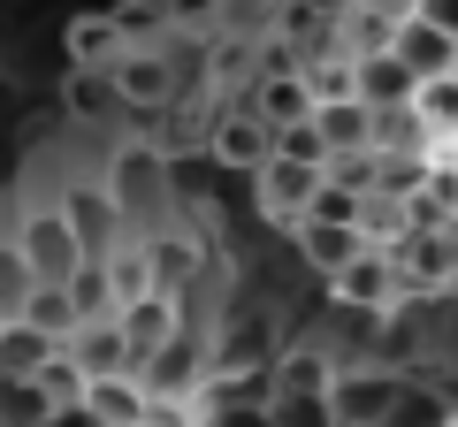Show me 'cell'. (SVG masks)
Here are the masks:
<instances>
[{
  "mask_svg": "<svg viewBox=\"0 0 458 427\" xmlns=\"http://www.w3.org/2000/svg\"><path fill=\"white\" fill-rule=\"evenodd\" d=\"M99 183H107V198H114V214H123V230H131V237L161 230L168 214H176L168 153H153V146H123V153H114V168H107Z\"/></svg>",
  "mask_w": 458,
  "mask_h": 427,
  "instance_id": "cell-1",
  "label": "cell"
},
{
  "mask_svg": "<svg viewBox=\"0 0 458 427\" xmlns=\"http://www.w3.org/2000/svg\"><path fill=\"white\" fill-rule=\"evenodd\" d=\"M397 412H405V374L397 366H336L321 389L328 427H397Z\"/></svg>",
  "mask_w": 458,
  "mask_h": 427,
  "instance_id": "cell-2",
  "label": "cell"
},
{
  "mask_svg": "<svg viewBox=\"0 0 458 427\" xmlns=\"http://www.w3.org/2000/svg\"><path fill=\"white\" fill-rule=\"evenodd\" d=\"M16 260H23V275H31V282H69V275L84 267V245H77L69 214L54 206V198L23 206V222H16Z\"/></svg>",
  "mask_w": 458,
  "mask_h": 427,
  "instance_id": "cell-3",
  "label": "cell"
},
{
  "mask_svg": "<svg viewBox=\"0 0 458 427\" xmlns=\"http://www.w3.org/2000/svg\"><path fill=\"white\" fill-rule=\"evenodd\" d=\"M107 84H114V99H123V115H168L176 92H183L168 46H123L107 62Z\"/></svg>",
  "mask_w": 458,
  "mask_h": 427,
  "instance_id": "cell-4",
  "label": "cell"
},
{
  "mask_svg": "<svg viewBox=\"0 0 458 427\" xmlns=\"http://www.w3.org/2000/svg\"><path fill=\"white\" fill-rule=\"evenodd\" d=\"M62 77H69L62 23H8V46H0V84H16V92H54Z\"/></svg>",
  "mask_w": 458,
  "mask_h": 427,
  "instance_id": "cell-5",
  "label": "cell"
},
{
  "mask_svg": "<svg viewBox=\"0 0 458 427\" xmlns=\"http://www.w3.org/2000/svg\"><path fill=\"white\" fill-rule=\"evenodd\" d=\"M328 374H336V359H328L321 344H276V359H267V405L276 412H321V389H328Z\"/></svg>",
  "mask_w": 458,
  "mask_h": 427,
  "instance_id": "cell-6",
  "label": "cell"
},
{
  "mask_svg": "<svg viewBox=\"0 0 458 427\" xmlns=\"http://www.w3.org/2000/svg\"><path fill=\"white\" fill-rule=\"evenodd\" d=\"M321 282H328V297L352 306V313H390L397 297H405L397 290V252H375V245H360L336 275H321Z\"/></svg>",
  "mask_w": 458,
  "mask_h": 427,
  "instance_id": "cell-7",
  "label": "cell"
},
{
  "mask_svg": "<svg viewBox=\"0 0 458 427\" xmlns=\"http://www.w3.org/2000/svg\"><path fill=\"white\" fill-rule=\"evenodd\" d=\"M138 381H146V397H191L199 381H207V336L183 321L176 336H161V344L138 359Z\"/></svg>",
  "mask_w": 458,
  "mask_h": 427,
  "instance_id": "cell-8",
  "label": "cell"
},
{
  "mask_svg": "<svg viewBox=\"0 0 458 427\" xmlns=\"http://www.w3.org/2000/svg\"><path fill=\"white\" fill-rule=\"evenodd\" d=\"M267 153H276V130L252 115L245 99H229L222 115L207 122V161H214V168H229V176H252Z\"/></svg>",
  "mask_w": 458,
  "mask_h": 427,
  "instance_id": "cell-9",
  "label": "cell"
},
{
  "mask_svg": "<svg viewBox=\"0 0 458 427\" xmlns=\"http://www.w3.org/2000/svg\"><path fill=\"white\" fill-rule=\"evenodd\" d=\"M54 206L69 214V230H77L84 260H99V252H114L123 237H131V230H123V214H114V198H107V183H99V176H69Z\"/></svg>",
  "mask_w": 458,
  "mask_h": 427,
  "instance_id": "cell-10",
  "label": "cell"
},
{
  "mask_svg": "<svg viewBox=\"0 0 458 427\" xmlns=\"http://www.w3.org/2000/svg\"><path fill=\"white\" fill-rule=\"evenodd\" d=\"M313 183H321V168H313V161H291V153H267V161L252 168V198H260V222H267V230H291L298 214H306Z\"/></svg>",
  "mask_w": 458,
  "mask_h": 427,
  "instance_id": "cell-11",
  "label": "cell"
},
{
  "mask_svg": "<svg viewBox=\"0 0 458 427\" xmlns=\"http://www.w3.org/2000/svg\"><path fill=\"white\" fill-rule=\"evenodd\" d=\"M146 381L138 366H114V374H84V397H77V420L84 427H146Z\"/></svg>",
  "mask_w": 458,
  "mask_h": 427,
  "instance_id": "cell-12",
  "label": "cell"
},
{
  "mask_svg": "<svg viewBox=\"0 0 458 427\" xmlns=\"http://www.w3.org/2000/svg\"><path fill=\"white\" fill-rule=\"evenodd\" d=\"M123 46H131V38H123L114 8H77V16H62V54H69V69H107Z\"/></svg>",
  "mask_w": 458,
  "mask_h": 427,
  "instance_id": "cell-13",
  "label": "cell"
},
{
  "mask_svg": "<svg viewBox=\"0 0 458 427\" xmlns=\"http://www.w3.org/2000/svg\"><path fill=\"white\" fill-rule=\"evenodd\" d=\"M114 329H123V344H131V366H138L153 344H161V336H176V329H183V297L146 290V297H131V306H114Z\"/></svg>",
  "mask_w": 458,
  "mask_h": 427,
  "instance_id": "cell-14",
  "label": "cell"
},
{
  "mask_svg": "<svg viewBox=\"0 0 458 427\" xmlns=\"http://www.w3.org/2000/svg\"><path fill=\"white\" fill-rule=\"evenodd\" d=\"M390 54L412 69V84H420V77H443V69H451L458 38H451V31H436L428 16H412V8H405V16L390 23Z\"/></svg>",
  "mask_w": 458,
  "mask_h": 427,
  "instance_id": "cell-15",
  "label": "cell"
},
{
  "mask_svg": "<svg viewBox=\"0 0 458 427\" xmlns=\"http://www.w3.org/2000/svg\"><path fill=\"white\" fill-rule=\"evenodd\" d=\"M352 99H360L367 115H382V107H405V99H412V69L397 62L390 46H382V54H352Z\"/></svg>",
  "mask_w": 458,
  "mask_h": 427,
  "instance_id": "cell-16",
  "label": "cell"
},
{
  "mask_svg": "<svg viewBox=\"0 0 458 427\" xmlns=\"http://www.w3.org/2000/svg\"><path fill=\"white\" fill-rule=\"evenodd\" d=\"M138 245H146L153 290L183 297V290H191V282H199V245H191V237H183V230H168V222H161V230H146V237H138Z\"/></svg>",
  "mask_w": 458,
  "mask_h": 427,
  "instance_id": "cell-17",
  "label": "cell"
},
{
  "mask_svg": "<svg viewBox=\"0 0 458 427\" xmlns=\"http://www.w3.org/2000/svg\"><path fill=\"white\" fill-rule=\"evenodd\" d=\"M245 107L267 122V130H283V122H306V115H313V99H306V84H298V69H260V77L245 84Z\"/></svg>",
  "mask_w": 458,
  "mask_h": 427,
  "instance_id": "cell-18",
  "label": "cell"
},
{
  "mask_svg": "<svg viewBox=\"0 0 458 427\" xmlns=\"http://www.w3.org/2000/svg\"><path fill=\"white\" fill-rule=\"evenodd\" d=\"M54 92H62V115H69V122H84V130H99V122H114V115H123V99H114L107 69H69V77L54 84Z\"/></svg>",
  "mask_w": 458,
  "mask_h": 427,
  "instance_id": "cell-19",
  "label": "cell"
},
{
  "mask_svg": "<svg viewBox=\"0 0 458 427\" xmlns=\"http://www.w3.org/2000/svg\"><path fill=\"white\" fill-rule=\"evenodd\" d=\"M62 351L84 366V374H114V366H131V344H123V329H114V313H99V321H77V329L62 336Z\"/></svg>",
  "mask_w": 458,
  "mask_h": 427,
  "instance_id": "cell-20",
  "label": "cell"
},
{
  "mask_svg": "<svg viewBox=\"0 0 458 427\" xmlns=\"http://www.w3.org/2000/svg\"><path fill=\"white\" fill-rule=\"evenodd\" d=\"M352 230H360V245L397 252V245L412 237V214H405V198H397V191H360V214H352Z\"/></svg>",
  "mask_w": 458,
  "mask_h": 427,
  "instance_id": "cell-21",
  "label": "cell"
},
{
  "mask_svg": "<svg viewBox=\"0 0 458 427\" xmlns=\"http://www.w3.org/2000/svg\"><path fill=\"white\" fill-rule=\"evenodd\" d=\"M291 237H298V260H306L313 275H336V267L360 252V230H352V222H291Z\"/></svg>",
  "mask_w": 458,
  "mask_h": 427,
  "instance_id": "cell-22",
  "label": "cell"
},
{
  "mask_svg": "<svg viewBox=\"0 0 458 427\" xmlns=\"http://www.w3.org/2000/svg\"><path fill=\"white\" fill-rule=\"evenodd\" d=\"M8 313H16V321H31V329L47 336V344H62V336L77 329V306H69V290H62V282H23V297H16Z\"/></svg>",
  "mask_w": 458,
  "mask_h": 427,
  "instance_id": "cell-23",
  "label": "cell"
},
{
  "mask_svg": "<svg viewBox=\"0 0 458 427\" xmlns=\"http://www.w3.org/2000/svg\"><path fill=\"white\" fill-rule=\"evenodd\" d=\"M313 130H321L328 153H367V130H375V115H367L360 99H321L313 107Z\"/></svg>",
  "mask_w": 458,
  "mask_h": 427,
  "instance_id": "cell-24",
  "label": "cell"
},
{
  "mask_svg": "<svg viewBox=\"0 0 458 427\" xmlns=\"http://www.w3.org/2000/svg\"><path fill=\"white\" fill-rule=\"evenodd\" d=\"M405 107H412V122H420L428 138L458 130V77H451V69H443V77H420V84H412V99H405Z\"/></svg>",
  "mask_w": 458,
  "mask_h": 427,
  "instance_id": "cell-25",
  "label": "cell"
},
{
  "mask_svg": "<svg viewBox=\"0 0 458 427\" xmlns=\"http://www.w3.org/2000/svg\"><path fill=\"white\" fill-rule=\"evenodd\" d=\"M62 412L38 397L31 374H0V427H54Z\"/></svg>",
  "mask_w": 458,
  "mask_h": 427,
  "instance_id": "cell-26",
  "label": "cell"
},
{
  "mask_svg": "<svg viewBox=\"0 0 458 427\" xmlns=\"http://www.w3.org/2000/svg\"><path fill=\"white\" fill-rule=\"evenodd\" d=\"M31 381H38V397H47V405H54V412H77V397H84V366H77V359H69V351H62V344H54V351H47V359H38V366H31Z\"/></svg>",
  "mask_w": 458,
  "mask_h": 427,
  "instance_id": "cell-27",
  "label": "cell"
},
{
  "mask_svg": "<svg viewBox=\"0 0 458 427\" xmlns=\"http://www.w3.org/2000/svg\"><path fill=\"white\" fill-rule=\"evenodd\" d=\"M62 290H69V306H77V321H99V313H114V290H107V267H99V260H84L77 275L62 282Z\"/></svg>",
  "mask_w": 458,
  "mask_h": 427,
  "instance_id": "cell-28",
  "label": "cell"
},
{
  "mask_svg": "<svg viewBox=\"0 0 458 427\" xmlns=\"http://www.w3.org/2000/svg\"><path fill=\"white\" fill-rule=\"evenodd\" d=\"M352 214H360V191H344V183H328V176H321L298 222H352Z\"/></svg>",
  "mask_w": 458,
  "mask_h": 427,
  "instance_id": "cell-29",
  "label": "cell"
},
{
  "mask_svg": "<svg viewBox=\"0 0 458 427\" xmlns=\"http://www.w3.org/2000/svg\"><path fill=\"white\" fill-rule=\"evenodd\" d=\"M214 427H291L283 420L276 405H267V397H237V405H222V412H207Z\"/></svg>",
  "mask_w": 458,
  "mask_h": 427,
  "instance_id": "cell-30",
  "label": "cell"
},
{
  "mask_svg": "<svg viewBox=\"0 0 458 427\" xmlns=\"http://www.w3.org/2000/svg\"><path fill=\"white\" fill-rule=\"evenodd\" d=\"M276 153H291V161H313V168H328V146H321V130H313V115H306V122H283V130H276Z\"/></svg>",
  "mask_w": 458,
  "mask_h": 427,
  "instance_id": "cell-31",
  "label": "cell"
},
{
  "mask_svg": "<svg viewBox=\"0 0 458 427\" xmlns=\"http://www.w3.org/2000/svg\"><path fill=\"white\" fill-rule=\"evenodd\" d=\"M412 16H428L436 31H451V38H458V0H412Z\"/></svg>",
  "mask_w": 458,
  "mask_h": 427,
  "instance_id": "cell-32",
  "label": "cell"
},
{
  "mask_svg": "<svg viewBox=\"0 0 458 427\" xmlns=\"http://www.w3.org/2000/svg\"><path fill=\"white\" fill-rule=\"evenodd\" d=\"M298 8H306V16H321V23H336L344 8H352V0H298Z\"/></svg>",
  "mask_w": 458,
  "mask_h": 427,
  "instance_id": "cell-33",
  "label": "cell"
},
{
  "mask_svg": "<svg viewBox=\"0 0 458 427\" xmlns=\"http://www.w3.org/2000/svg\"><path fill=\"white\" fill-rule=\"evenodd\" d=\"M229 8H283V0H229Z\"/></svg>",
  "mask_w": 458,
  "mask_h": 427,
  "instance_id": "cell-34",
  "label": "cell"
},
{
  "mask_svg": "<svg viewBox=\"0 0 458 427\" xmlns=\"http://www.w3.org/2000/svg\"><path fill=\"white\" fill-rule=\"evenodd\" d=\"M443 237H451V252H458V214H451V222H443Z\"/></svg>",
  "mask_w": 458,
  "mask_h": 427,
  "instance_id": "cell-35",
  "label": "cell"
},
{
  "mask_svg": "<svg viewBox=\"0 0 458 427\" xmlns=\"http://www.w3.org/2000/svg\"><path fill=\"white\" fill-rule=\"evenodd\" d=\"M0 46H8V16H0Z\"/></svg>",
  "mask_w": 458,
  "mask_h": 427,
  "instance_id": "cell-36",
  "label": "cell"
},
{
  "mask_svg": "<svg viewBox=\"0 0 458 427\" xmlns=\"http://www.w3.org/2000/svg\"><path fill=\"white\" fill-rule=\"evenodd\" d=\"M451 77H458V54H451Z\"/></svg>",
  "mask_w": 458,
  "mask_h": 427,
  "instance_id": "cell-37",
  "label": "cell"
}]
</instances>
